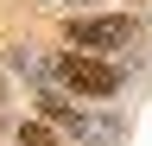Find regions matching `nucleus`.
I'll list each match as a JSON object with an SVG mask.
<instances>
[{"instance_id": "f257e3e1", "label": "nucleus", "mask_w": 152, "mask_h": 146, "mask_svg": "<svg viewBox=\"0 0 152 146\" xmlns=\"http://www.w3.org/2000/svg\"><path fill=\"white\" fill-rule=\"evenodd\" d=\"M51 70H57V83H64V89H76V95H121V83H127L114 64L89 57V51H57Z\"/></svg>"}, {"instance_id": "f03ea898", "label": "nucleus", "mask_w": 152, "mask_h": 146, "mask_svg": "<svg viewBox=\"0 0 152 146\" xmlns=\"http://www.w3.org/2000/svg\"><path fill=\"white\" fill-rule=\"evenodd\" d=\"M127 38H133V19H64L70 51H121Z\"/></svg>"}, {"instance_id": "7ed1b4c3", "label": "nucleus", "mask_w": 152, "mask_h": 146, "mask_svg": "<svg viewBox=\"0 0 152 146\" xmlns=\"http://www.w3.org/2000/svg\"><path fill=\"white\" fill-rule=\"evenodd\" d=\"M38 102H45V114H51L57 127H70V134H89V140H102V134H108L102 121H89V114H76V108H70L64 95H51V89H45V95H38Z\"/></svg>"}, {"instance_id": "20e7f679", "label": "nucleus", "mask_w": 152, "mask_h": 146, "mask_svg": "<svg viewBox=\"0 0 152 146\" xmlns=\"http://www.w3.org/2000/svg\"><path fill=\"white\" fill-rule=\"evenodd\" d=\"M57 134H51V127L45 121H19V146H51Z\"/></svg>"}]
</instances>
